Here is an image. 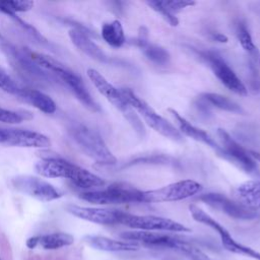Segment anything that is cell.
I'll return each instance as SVG.
<instances>
[{
    "mask_svg": "<svg viewBox=\"0 0 260 260\" xmlns=\"http://www.w3.org/2000/svg\"><path fill=\"white\" fill-rule=\"evenodd\" d=\"M29 56L31 60L38 64L41 68L45 69L46 71L52 73L55 75L58 79L64 82L75 94V96L78 99V101L88 110L92 112L100 111L99 105L95 103V101L92 99L90 93L88 92L82 78L73 72L71 69H69L67 66H65L60 61L37 52H30Z\"/></svg>",
    "mask_w": 260,
    "mask_h": 260,
    "instance_id": "obj_1",
    "label": "cell"
},
{
    "mask_svg": "<svg viewBox=\"0 0 260 260\" xmlns=\"http://www.w3.org/2000/svg\"><path fill=\"white\" fill-rule=\"evenodd\" d=\"M69 132L78 147L96 162L103 165H114L117 162L116 156L94 129L82 123H74L70 127Z\"/></svg>",
    "mask_w": 260,
    "mask_h": 260,
    "instance_id": "obj_2",
    "label": "cell"
},
{
    "mask_svg": "<svg viewBox=\"0 0 260 260\" xmlns=\"http://www.w3.org/2000/svg\"><path fill=\"white\" fill-rule=\"evenodd\" d=\"M86 73L90 81L96 87V89L124 115V117L131 124V126L137 132V134L139 136H143L145 134L144 127L138 116L135 114V111L124 98L121 88L115 87L98 70L93 68L87 69Z\"/></svg>",
    "mask_w": 260,
    "mask_h": 260,
    "instance_id": "obj_3",
    "label": "cell"
},
{
    "mask_svg": "<svg viewBox=\"0 0 260 260\" xmlns=\"http://www.w3.org/2000/svg\"><path fill=\"white\" fill-rule=\"evenodd\" d=\"M121 91L128 104L132 107V109L141 116L143 121L150 128L172 140H183V136L180 131L168 120L157 114L144 100L140 99L133 90H131L130 88H121Z\"/></svg>",
    "mask_w": 260,
    "mask_h": 260,
    "instance_id": "obj_4",
    "label": "cell"
},
{
    "mask_svg": "<svg viewBox=\"0 0 260 260\" xmlns=\"http://www.w3.org/2000/svg\"><path fill=\"white\" fill-rule=\"evenodd\" d=\"M0 50L5 54L12 66H14L21 74L25 75L26 77L40 82H57L59 80L55 75L36 64L29 56V51L19 50L1 34Z\"/></svg>",
    "mask_w": 260,
    "mask_h": 260,
    "instance_id": "obj_5",
    "label": "cell"
},
{
    "mask_svg": "<svg viewBox=\"0 0 260 260\" xmlns=\"http://www.w3.org/2000/svg\"><path fill=\"white\" fill-rule=\"evenodd\" d=\"M82 200L99 205L142 202V191L124 183H115L102 190L85 191L79 196Z\"/></svg>",
    "mask_w": 260,
    "mask_h": 260,
    "instance_id": "obj_6",
    "label": "cell"
},
{
    "mask_svg": "<svg viewBox=\"0 0 260 260\" xmlns=\"http://www.w3.org/2000/svg\"><path fill=\"white\" fill-rule=\"evenodd\" d=\"M201 189V184L194 180H182L158 189L142 191V202L155 203L179 201L194 196L199 193Z\"/></svg>",
    "mask_w": 260,
    "mask_h": 260,
    "instance_id": "obj_7",
    "label": "cell"
},
{
    "mask_svg": "<svg viewBox=\"0 0 260 260\" xmlns=\"http://www.w3.org/2000/svg\"><path fill=\"white\" fill-rule=\"evenodd\" d=\"M11 185L15 190L44 202L53 201L63 196V192L54 185L29 175L13 177Z\"/></svg>",
    "mask_w": 260,
    "mask_h": 260,
    "instance_id": "obj_8",
    "label": "cell"
},
{
    "mask_svg": "<svg viewBox=\"0 0 260 260\" xmlns=\"http://www.w3.org/2000/svg\"><path fill=\"white\" fill-rule=\"evenodd\" d=\"M200 57L208 64L217 79L230 90L240 95H247L248 89L235 71L224 61V59L214 51H202Z\"/></svg>",
    "mask_w": 260,
    "mask_h": 260,
    "instance_id": "obj_9",
    "label": "cell"
},
{
    "mask_svg": "<svg viewBox=\"0 0 260 260\" xmlns=\"http://www.w3.org/2000/svg\"><path fill=\"white\" fill-rule=\"evenodd\" d=\"M217 135L221 143L220 146L225 154V159L236 164L240 169L250 175H260L258 165L249 150L239 144L224 129H218Z\"/></svg>",
    "mask_w": 260,
    "mask_h": 260,
    "instance_id": "obj_10",
    "label": "cell"
},
{
    "mask_svg": "<svg viewBox=\"0 0 260 260\" xmlns=\"http://www.w3.org/2000/svg\"><path fill=\"white\" fill-rule=\"evenodd\" d=\"M120 223L137 231H166L185 233L191 232L189 228L178 221L155 215H136L124 212Z\"/></svg>",
    "mask_w": 260,
    "mask_h": 260,
    "instance_id": "obj_11",
    "label": "cell"
},
{
    "mask_svg": "<svg viewBox=\"0 0 260 260\" xmlns=\"http://www.w3.org/2000/svg\"><path fill=\"white\" fill-rule=\"evenodd\" d=\"M198 200L205 204L220 210L226 215L237 219H254L258 217V212L255 209L244 206L238 201L232 200L223 194L206 193L198 197Z\"/></svg>",
    "mask_w": 260,
    "mask_h": 260,
    "instance_id": "obj_12",
    "label": "cell"
},
{
    "mask_svg": "<svg viewBox=\"0 0 260 260\" xmlns=\"http://www.w3.org/2000/svg\"><path fill=\"white\" fill-rule=\"evenodd\" d=\"M66 210L75 217L99 224H116L121 222L123 211L98 207H84L70 204Z\"/></svg>",
    "mask_w": 260,
    "mask_h": 260,
    "instance_id": "obj_13",
    "label": "cell"
},
{
    "mask_svg": "<svg viewBox=\"0 0 260 260\" xmlns=\"http://www.w3.org/2000/svg\"><path fill=\"white\" fill-rule=\"evenodd\" d=\"M171 116L174 118L175 123L178 127V130L181 134L188 136L196 141L202 142L205 145L209 146L213 151L216 152L217 155L221 156L222 158H225V154L221 148V146L203 129H200L194 125H192L189 121H187L184 117H182L176 110L174 109H168Z\"/></svg>",
    "mask_w": 260,
    "mask_h": 260,
    "instance_id": "obj_14",
    "label": "cell"
},
{
    "mask_svg": "<svg viewBox=\"0 0 260 260\" xmlns=\"http://www.w3.org/2000/svg\"><path fill=\"white\" fill-rule=\"evenodd\" d=\"M120 237L123 240H128V242L132 243H140L146 247L153 248H168L174 249L179 241V239L171 237L169 235L147 232V231H129L123 232Z\"/></svg>",
    "mask_w": 260,
    "mask_h": 260,
    "instance_id": "obj_15",
    "label": "cell"
},
{
    "mask_svg": "<svg viewBox=\"0 0 260 260\" xmlns=\"http://www.w3.org/2000/svg\"><path fill=\"white\" fill-rule=\"evenodd\" d=\"M78 166L58 157H48L36 165V171L46 178H66L72 180Z\"/></svg>",
    "mask_w": 260,
    "mask_h": 260,
    "instance_id": "obj_16",
    "label": "cell"
},
{
    "mask_svg": "<svg viewBox=\"0 0 260 260\" xmlns=\"http://www.w3.org/2000/svg\"><path fill=\"white\" fill-rule=\"evenodd\" d=\"M6 145L28 148H46L51 145V141L48 136L40 132L26 129L9 128Z\"/></svg>",
    "mask_w": 260,
    "mask_h": 260,
    "instance_id": "obj_17",
    "label": "cell"
},
{
    "mask_svg": "<svg viewBox=\"0 0 260 260\" xmlns=\"http://www.w3.org/2000/svg\"><path fill=\"white\" fill-rule=\"evenodd\" d=\"M69 37L74 46L91 59L103 63L110 62L106 53L83 30L79 28H72L69 30Z\"/></svg>",
    "mask_w": 260,
    "mask_h": 260,
    "instance_id": "obj_18",
    "label": "cell"
},
{
    "mask_svg": "<svg viewBox=\"0 0 260 260\" xmlns=\"http://www.w3.org/2000/svg\"><path fill=\"white\" fill-rule=\"evenodd\" d=\"M233 195L239 203L252 209L260 208V180H248L233 190Z\"/></svg>",
    "mask_w": 260,
    "mask_h": 260,
    "instance_id": "obj_19",
    "label": "cell"
},
{
    "mask_svg": "<svg viewBox=\"0 0 260 260\" xmlns=\"http://www.w3.org/2000/svg\"><path fill=\"white\" fill-rule=\"evenodd\" d=\"M147 4L154 11L159 13L171 25L176 26L179 23L176 13L186 7L194 5L195 2L189 0H151L147 1Z\"/></svg>",
    "mask_w": 260,
    "mask_h": 260,
    "instance_id": "obj_20",
    "label": "cell"
},
{
    "mask_svg": "<svg viewBox=\"0 0 260 260\" xmlns=\"http://www.w3.org/2000/svg\"><path fill=\"white\" fill-rule=\"evenodd\" d=\"M83 240L91 248L107 252H128L137 251L139 249V245L136 243L117 241L103 236L87 235Z\"/></svg>",
    "mask_w": 260,
    "mask_h": 260,
    "instance_id": "obj_21",
    "label": "cell"
},
{
    "mask_svg": "<svg viewBox=\"0 0 260 260\" xmlns=\"http://www.w3.org/2000/svg\"><path fill=\"white\" fill-rule=\"evenodd\" d=\"M18 96L45 114H53L57 110L55 102L48 94L39 89L23 87Z\"/></svg>",
    "mask_w": 260,
    "mask_h": 260,
    "instance_id": "obj_22",
    "label": "cell"
},
{
    "mask_svg": "<svg viewBox=\"0 0 260 260\" xmlns=\"http://www.w3.org/2000/svg\"><path fill=\"white\" fill-rule=\"evenodd\" d=\"M101 35L104 41L113 48H120L126 42L123 26L118 19L105 22L102 25Z\"/></svg>",
    "mask_w": 260,
    "mask_h": 260,
    "instance_id": "obj_23",
    "label": "cell"
},
{
    "mask_svg": "<svg viewBox=\"0 0 260 260\" xmlns=\"http://www.w3.org/2000/svg\"><path fill=\"white\" fill-rule=\"evenodd\" d=\"M202 102H204L209 108L215 107L222 111L231 112V113H242L243 109L234 101L229 98L221 95L219 93L214 92H204L199 98Z\"/></svg>",
    "mask_w": 260,
    "mask_h": 260,
    "instance_id": "obj_24",
    "label": "cell"
},
{
    "mask_svg": "<svg viewBox=\"0 0 260 260\" xmlns=\"http://www.w3.org/2000/svg\"><path fill=\"white\" fill-rule=\"evenodd\" d=\"M74 238L72 235L59 232L39 236V246L45 250H56L62 247L70 246L73 244Z\"/></svg>",
    "mask_w": 260,
    "mask_h": 260,
    "instance_id": "obj_25",
    "label": "cell"
},
{
    "mask_svg": "<svg viewBox=\"0 0 260 260\" xmlns=\"http://www.w3.org/2000/svg\"><path fill=\"white\" fill-rule=\"evenodd\" d=\"M189 210H190V213H191L192 217L196 221L201 222V223H203L205 225H208L209 228L213 229L215 232H217V234L220 236V238L230 234L226 229H224L220 223H218L214 218H212L208 213H206L204 210H202L197 205L191 204L189 206Z\"/></svg>",
    "mask_w": 260,
    "mask_h": 260,
    "instance_id": "obj_26",
    "label": "cell"
},
{
    "mask_svg": "<svg viewBox=\"0 0 260 260\" xmlns=\"http://www.w3.org/2000/svg\"><path fill=\"white\" fill-rule=\"evenodd\" d=\"M143 54L145 55V57L151 61L152 63L159 65V66H164L167 65L170 61V54L169 52L155 44H151L148 43L146 46H144L142 49Z\"/></svg>",
    "mask_w": 260,
    "mask_h": 260,
    "instance_id": "obj_27",
    "label": "cell"
},
{
    "mask_svg": "<svg viewBox=\"0 0 260 260\" xmlns=\"http://www.w3.org/2000/svg\"><path fill=\"white\" fill-rule=\"evenodd\" d=\"M34 2L28 0H0V12L13 17L17 12H25L34 7Z\"/></svg>",
    "mask_w": 260,
    "mask_h": 260,
    "instance_id": "obj_28",
    "label": "cell"
},
{
    "mask_svg": "<svg viewBox=\"0 0 260 260\" xmlns=\"http://www.w3.org/2000/svg\"><path fill=\"white\" fill-rule=\"evenodd\" d=\"M221 243H222V246L230 252H233V253H237V254H243V255H247L249 257H252L254 259H257V260H260V253L253 250L252 248L250 247H247V246H244L240 243H238L237 241H235L232 236L229 234L224 237H221Z\"/></svg>",
    "mask_w": 260,
    "mask_h": 260,
    "instance_id": "obj_29",
    "label": "cell"
},
{
    "mask_svg": "<svg viewBox=\"0 0 260 260\" xmlns=\"http://www.w3.org/2000/svg\"><path fill=\"white\" fill-rule=\"evenodd\" d=\"M236 32H237V37H238V40H239L242 48L246 52H248L251 55L258 54L257 48L254 45L252 37H251V35H250V32H249V30H248V28H247V26H246V24L244 22L240 21L237 24Z\"/></svg>",
    "mask_w": 260,
    "mask_h": 260,
    "instance_id": "obj_30",
    "label": "cell"
},
{
    "mask_svg": "<svg viewBox=\"0 0 260 260\" xmlns=\"http://www.w3.org/2000/svg\"><path fill=\"white\" fill-rule=\"evenodd\" d=\"M22 88L23 87L21 85H19L3 68L0 67V89L18 96Z\"/></svg>",
    "mask_w": 260,
    "mask_h": 260,
    "instance_id": "obj_31",
    "label": "cell"
},
{
    "mask_svg": "<svg viewBox=\"0 0 260 260\" xmlns=\"http://www.w3.org/2000/svg\"><path fill=\"white\" fill-rule=\"evenodd\" d=\"M177 251L182 252L187 257H189L191 260H209L208 256L204 252H202L199 248H197L183 240H180L178 247H177Z\"/></svg>",
    "mask_w": 260,
    "mask_h": 260,
    "instance_id": "obj_32",
    "label": "cell"
},
{
    "mask_svg": "<svg viewBox=\"0 0 260 260\" xmlns=\"http://www.w3.org/2000/svg\"><path fill=\"white\" fill-rule=\"evenodd\" d=\"M23 119H25V116H23L21 113L0 107V122L8 124H17L20 123Z\"/></svg>",
    "mask_w": 260,
    "mask_h": 260,
    "instance_id": "obj_33",
    "label": "cell"
},
{
    "mask_svg": "<svg viewBox=\"0 0 260 260\" xmlns=\"http://www.w3.org/2000/svg\"><path fill=\"white\" fill-rule=\"evenodd\" d=\"M148 30L146 29V27L144 26H141L139 28V31H138V37L136 39V45L139 47V48H143L144 46H146L148 44Z\"/></svg>",
    "mask_w": 260,
    "mask_h": 260,
    "instance_id": "obj_34",
    "label": "cell"
},
{
    "mask_svg": "<svg viewBox=\"0 0 260 260\" xmlns=\"http://www.w3.org/2000/svg\"><path fill=\"white\" fill-rule=\"evenodd\" d=\"M26 247L29 249H35L37 246H39V236L30 237L26 240Z\"/></svg>",
    "mask_w": 260,
    "mask_h": 260,
    "instance_id": "obj_35",
    "label": "cell"
},
{
    "mask_svg": "<svg viewBox=\"0 0 260 260\" xmlns=\"http://www.w3.org/2000/svg\"><path fill=\"white\" fill-rule=\"evenodd\" d=\"M8 131H9V128L0 127V143L6 144L8 139Z\"/></svg>",
    "mask_w": 260,
    "mask_h": 260,
    "instance_id": "obj_36",
    "label": "cell"
},
{
    "mask_svg": "<svg viewBox=\"0 0 260 260\" xmlns=\"http://www.w3.org/2000/svg\"><path fill=\"white\" fill-rule=\"evenodd\" d=\"M212 37L217 42H220V43H226L228 42V37L220 34V32H215V34H213Z\"/></svg>",
    "mask_w": 260,
    "mask_h": 260,
    "instance_id": "obj_37",
    "label": "cell"
},
{
    "mask_svg": "<svg viewBox=\"0 0 260 260\" xmlns=\"http://www.w3.org/2000/svg\"><path fill=\"white\" fill-rule=\"evenodd\" d=\"M249 152H250V154L253 156V158H254L256 161L260 162V152L255 151V150H249Z\"/></svg>",
    "mask_w": 260,
    "mask_h": 260,
    "instance_id": "obj_38",
    "label": "cell"
},
{
    "mask_svg": "<svg viewBox=\"0 0 260 260\" xmlns=\"http://www.w3.org/2000/svg\"><path fill=\"white\" fill-rule=\"evenodd\" d=\"M259 64H260V58H259Z\"/></svg>",
    "mask_w": 260,
    "mask_h": 260,
    "instance_id": "obj_39",
    "label": "cell"
},
{
    "mask_svg": "<svg viewBox=\"0 0 260 260\" xmlns=\"http://www.w3.org/2000/svg\"><path fill=\"white\" fill-rule=\"evenodd\" d=\"M0 260H1V259H0Z\"/></svg>",
    "mask_w": 260,
    "mask_h": 260,
    "instance_id": "obj_40",
    "label": "cell"
}]
</instances>
